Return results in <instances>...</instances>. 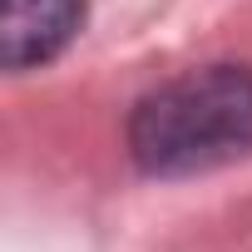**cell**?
Returning <instances> with one entry per match:
<instances>
[{"mask_svg":"<svg viewBox=\"0 0 252 252\" xmlns=\"http://www.w3.org/2000/svg\"><path fill=\"white\" fill-rule=\"evenodd\" d=\"M129 154L149 178H193L252 154V69L208 64L149 89L129 114Z\"/></svg>","mask_w":252,"mask_h":252,"instance_id":"obj_1","label":"cell"},{"mask_svg":"<svg viewBox=\"0 0 252 252\" xmlns=\"http://www.w3.org/2000/svg\"><path fill=\"white\" fill-rule=\"evenodd\" d=\"M84 25V0H0V60L5 69H40L69 50Z\"/></svg>","mask_w":252,"mask_h":252,"instance_id":"obj_2","label":"cell"}]
</instances>
